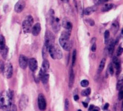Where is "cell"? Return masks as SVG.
Returning <instances> with one entry per match:
<instances>
[{"instance_id": "836d02e7", "label": "cell", "mask_w": 123, "mask_h": 111, "mask_svg": "<svg viewBox=\"0 0 123 111\" xmlns=\"http://www.w3.org/2000/svg\"><path fill=\"white\" fill-rule=\"evenodd\" d=\"M104 36H105V40H106V43H107V41L109 40V36H110V32H109V30H106V31L105 32Z\"/></svg>"}, {"instance_id": "f6af8a7d", "label": "cell", "mask_w": 123, "mask_h": 111, "mask_svg": "<svg viewBox=\"0 0 123 111\" xmlns=\"http://www.w3.org/2000/svg\"><path fill=\"white\" fill-rule=\"evenodd\" d=\"M94 108V106L93 105H90V108H89V111H91Z\"/></svg>"}, {"instance_id": "cb8c5ba5", "label": "cell", "mask_w": 123, "mask_h": 111, "mask_svg": "<svg viewBox=\"0 0 123 111\" xmlns=\"http://www.w3.org/2000/svg\"><path fill=\"white\" fill-rule=\"evenodd\" d=\"M105 64H106V58H103L101 61L100 63L99 67H98V73H100L101 72L103 71V68H104L105 66Z\"/></svg>"}, {"instance_id": "8fae6325", "label": "cell", "mask_w": 123, "mask_h": 111, "mask_svg": "<svg viewBox=\"0 0 123 111\" xmlns=\"http://www.w3.org/2000/svg\"><path fill=\"white\" fill-rule=\"evenodd\" d=\"M52 29L55 32H58L60 30L61 25L60 23V19L58 18H55L52 22Z\"/></svg>"}, {"instance_id": "b9f144b4", "label": "cell", "mask_w": 123, "mask_h": 111, "mask_svg": "<svg viewBox=\"0 0 123 111\" xmlns=\"http://www.w3.org/2000/svg\"><path fill=\"white\" fill-rule=\"evenodd\" d=\"M86 21L88 22L89 24H90V25H91V26H93L95 24L94 21L93 20H92V19H88V20H86Z\"/></svg>"}, {"instance_id": "f546056e", "label": "cell", "mask_w": 123, "mask_h": 111, "mask_svg": "<svg viewBox=\"0 0 123 111\" xmlns=\"http://www.w3.org/2000/svg\"><path fill=\"white\" fill-rule=\"evenodd\" d=\"M91 94V88H87L85 90H83L81 92L82 96H88Z\"/></svg>"}, {"instance_id": "9c48e42d", "label": "cell", "mask_w": 123, "mask_h": 111, "mask_svg": "<svg viewBox=\"0 0 123 111\" xmlns=\"http://www.w3.org/2000/svg\"><path fill=\"white\" fill-rule=\"evenodd\" d=\"M25 0H19L14 6V10L16 13H20L25 8Z\"/></svg>"}, {"instance_id": "277c9868", "label": "cell", "mask_w": 123, "mask_h": 111, "mask_svg": "<svg viewBox=\"0 0 123 111\" xmlns=\"http://www.w3.org/2000/svg\"><path fill=\"white\" fill-rule=\"evenodd\" d=\"M59 42H60V44L61 46L65 50H66V51L70 50L71 48L72 47V43L71 42V41H70L69 39H65V38H62L60 37Z\"/></svg>"}, {"instance_id": "e575fe53", "label": "cell", "mask_w": 123, "mask_h": 111, "mask_svg": "<svg viewBox=\"0 0 123 111\" xmlns=\"http://www.w3.org/2000/svg\"><path fill=\"white\" fill-rule=\"evenodd\" d=\"M94 3L95 4V5L96 6H99V5L102 4L104 3L105 1L104 0H93Z\"/></svg>"}, {"instance_id": "30bf717a", "label": "cell", "mask_w": 123, "mask_h": 111, "mask_svg": "<svg viewBox=\"0 0 123 111\" xmlns=\"http://www.w3.org/2000/svg\"><path fill=\"white\" fill-rule=\"evenodd\" d=\"M28 60L25 55H20L19 59V63L20 68L22 69H25L28 66Z\"/></svg>"}, {"instance_id": "d4e9b609", "label": "cell", "mask_w": 123, "mask_h": 111, "mask_svg": "<svg viewBox=\"0 0 123 111\" xmlns=\"http://www.w3.org/2000/svg\"><path fill=\"white\" fill-rule=\"evenodd\" d=\"M5 47H6V40L3 36L0 35V49L2 50Z\"/></svg>"}, {"instance_id": "1f68e13d", "label": "cell", "mask_w": 123, "mask_h": 111, "mask_svg": "<svg viewBox=\"0 0 123 111\" xmlns=\"http://www.w3.org/2000/svg\"><path fill=\"white\" fill-rule=\"evenodd\" d=\"M123 81L122 79H119V80L118 81L117 85V89L118 90H120L121 89H123Z\"/></svg>"}, {"instance_id": "bcb514c9", "label": "cell", "mask_w": 123, "mask_h": 111, "mask_svg": "<svg viewBox=\"0 0 123 111\" xmlns=\"http://www.w3.org/2000/svg\"><path fill=\"white\" fill-rule=\"evenodd\" d=\"M82 104H83V105H84V106L85 107V108H87V107H88V104L86 103H85V102H82Z\"/></svg>"}, {"instance_id": "603a6c76", "label": "cell", "mask_w": 123, "mask_h": 111, "mask_svg": "<svg viewBox=\"0 0 123 111\" xmlns=\"http://www.w3.org/2000/svg\"><path fill=\"white\" fill-rule=\"evenodd\" d=\"M70 36H71L70 31H68V30H67V31H63V32L61 33V37H60L62 38H65V39H69Z\"/></svg>"}, {"instance_id": "7402d4cb", "label": "cell", "mask_w": 123, "mask_h": 111, "mask_svg": "<svg viewBox=\"0 0 123 111\" xmlns=\"http://www.w3.org/2000/svg\"><path fill=\"white\" fill-rule=\"evenodd\" d=\"M113 7H114V4H106L102 7V11L103 12H108L110 10H111Z\"/></svg>"}, {"instance_id": "60d3db41", "label": "cell", "mask_w": 123, "mask_h": 111, "mask_svg": "<svg viewBox=\"0 0 123 111\" xmlns=\"http://www.w3.org/2000/svg\"><path fill=\"white\" fill-rule=\"evenodd\" d=\"M11 111H17V107L15 105H12L11 106Z\"/></svg>"}, {"instance_id": "ffe728a7", "label": "cell", "mask_w": 123, "mask_h": 111, "mask_svg": "<svg viewBox=\"0 0 123 111\" xmlns=\"http://www.w3.org/2000/svg\"><path fill=\"white\" fill-rule=\"evenodd\" d=\"M119 30V24L117 22H114L111 25V31L114 34H116Z\"/></svg>"}, {"instance_id": "2e32d148", "label": "cell", "mask_w": 123, "mask_h": 111, "mask_svg": "<svg viewBox=\"0 0 123 111\" xmlns=\"http://www.w3.org/2000/svg\"><path fill=\"white\" fill-rule=\"evenodd\" d=\"M115 41L113 39H111L109 41V46H108V54H109V56H111L112 55L113 52H114V47H115Z\"/></svg>"}, {"instance_id": "d6986e66", "label": "cell", "mask_w": 123, "mask_h": 111, "mask_svg": "<svg viewBox=\"0 0 123 111\" xmlns=\"http://www.w3.org/2000/svg\"><path fill=\"white\" fill-rule=\"evenodd\" d=\"M48 53H49V46L44 44L43 46V50H42V55H43V58L46 59L48 57Z\"/></svg>"}, {"instance_id": "d6a6232c", "label": "cell", "mask_w": 123, "mask_h": 111, "mask_svg": "<svg viewBox=\"0 0 123 111\" xmlns=\"http://www.w3.org/2000/svg\"><path fill=\"white\" fill-rule=\"evenodd\" d=\"M80 85H81V86H82V87H87L89 85L88 80H86V79H85V80H82L81 82H80Z\"/></svg>"}, {"instance_id": "4fadbf2b", "label": "cell", "mask_w": 123, "mask_h": 111, "mask_svg": "<svg viewBox=\"0 0 123 111\" xmlns=\"http://www.w3.org/2000/svg\"><path fill=\"white\" fill-rule=\"evenodd\" d=\"M29 67L31 71L34 72L37 68V61L35 58H31L28 60V62Z\"/></svg>"}, {"instance_id": "74e56055", "label": "cell", "mask_w": 123, "mask_h": 111, "mask_svg": "<svg viewBox=\"0 0 123 111\" xmlns=\"http://www.w3.org/2000/svg\"><path fill=\"white\" fill-rule=\"evenodd\" d=\"M123 49L122 48V47L120 46L117 50V56H120V55L123 54Z\"/></svg>"}, {"instance_id": "5b68a950", "label": "cell", "mask_w": 123, "mask_h": 111, "mask_svg": "<svg viewBox=\"0 0 123 111\" xmlns=\"http://www.w3.org/2000/svg\"><path fill=\"white\" fill-rule=\"evenodd\" d=\"M38 106L40 111H44L46 109V102L43 94H39L38 96Z\"/></svg>"}, {"instance_id": "7bdbcfd3", "label": "cell", "mask_w": 123, "mask_h": 111, "mask_svg": "<svg viewBox=\"0 0 123 111\" xmlns=\"http://www.w3.org/2000/svg\"><path fill=\"white\" fill-rule=\"evenodd\" d=\"M109 103H106L105 105L104 106V108H103V109H105V110H106V109H108V108H109Z\"/></svg>"}, {"instance_id": "44dd1931", "label": "cell", "mask_w": 123, "mask_h": 111, "mask_svg": "<svg viewBox=\"0 0 123 111\" xmlns=\"http://www.w3.org/2000/svg\"><path fill=\"white\" fill-rule=\"evenodd\" d=\"M49 66H50V64H49V62L48 61V60L44 59L43 62V64H42V69L45 72H47V71L48 70L49 68Z\"/></svg>"}, {"instance_id": "8d00e7d4", "label": "cell", "mask_w": 123, "mask_h": 111, "mask_svg": "<svg viewBox=\"0 0 123 111\" xmlns=\"http://www.w3.org/2000/svg\"><path fill=\"white\" fill-rule=\"evenodd\" d=\"M4 63L2 61H1L0 60V73H2L3 72L4 68Z\"/></svg>"}, {"instance_id": "5bb4252c", "label": "cell", "mask_w": 123, "mask_h": 111, "mask_svg": "<svg viewBox=\"0 0 123 111\" xmlns=\"http://www.w3.org/2000/svg\"><path fill=\"white\" fill-rule=\"evenodd\" d=\"M41 31V25L40 23H37L31 28V32L34 36H38Z\"/></svg>"}, {"instance_id": "52a82bcc", "label": "cell", "mask_w": 123, "mask_h": 111, "mask_svg": "<svg viewBox=\"0 0 123 111\" xmlns=\"http://www.w3.org/2000/svg\"><path fill=\"white\" fill-rule=\"evenodd\" d=\"M13 66L10 63H7L6 66H4V68L3 70L4 75L7 78L9 79L13 75Z\"/></svg>"}, {"instance_id": "f1b7e54d", "label": "cell", "mask_w": 123, "mask_h": 111, "mask_svg": "<svg viewBox=\"0 0 123 111\" xmlns=\"http://www.w3.org/2000/svg\"><path fill=\"white\" fill-rule=\"evenodd\" d=\"M76 55H77V52L76 49H74L73 52V56H72V66H74L76 63Z\"/></svg>"}, {"instance_id": "8992f818", "label": "cell", "mask_w": 123, "mask_h": 111, "mask_svg": "<svg viewBox=\"0 0 123 111\" xmlns=\"http://www.w3.org/2000/svg\"><path fill=\"white\" fill-rule=\"evenodd\" d=\"M54 41H55V37L52 32H50V31H47L45 34V43L44 44L49 47V46L54 44Z\"/></svg>"}, {"instance_id": "f907efd6", "label": "cell", "mask_w": 123, "mask_h": 111, "mask_svg": "<svg viewBox=\"0 0 123 111\" xmlns=\"http://www.w3.org/2000/svg\"><path fill=\"white\" fill-rule=\"evenodd\" d=\"M104 1H105H105H108L109 0H104Z\"/></svg>"}, {"instance_id": "3957f363", "label": "cell", "mask_w": 123, "mask_h": 111, "mask_svg": "<svg viewBox=\"0 0 123 111\" xmlns=\"http://www.w3.org/2000/svg\"><path fill=\"white\" fill-rule=\"evenodd\" d=\"M34 23V19L31 16L29 15L26 17L22 22V30L25 33H29L31 32L32 25Z\"/></svg>"}, {"instance_id": "9a60e30c", "label": "cell", "mask_w": 123, "mask_h": 111, "mask_svg": "<svg viewBox=\"0 0 123 111\" xmlns=\"http://www.w3.org/2000/svg\"><path fill=\"white\" fill-rule=\"evenodd\" d=\"M96 10H97L96 6H91V7H86V8H85L84 10V13L85 15H90Z\"/></svg>"}, {"instance_id": "4316f807", "label": "cell", "mask_w": 123, "mask_h": 111, "mask_svg": "<svg viewBox=\"0 0 123 111\" xmlns=\"http://www.w3.org/2000/svg\"><path fill=\"white\" fill-rule=\"evenodd\" d=\"M49 74H48V73H45V74L43 76V77L41 78L40 80H42L43 84H46L47 83H48V80H49Z\"/></svg>"}, {"instance_id": "7c38bea8", "label": "cell", "mask_w": 123, "mask_h": 111, "mask_svg": "<svg viewBox=\"0 0 123 111\" xmlns=\"http://www.w3.org/2000/svg\"><path fill=\"white\" fill-rule=\"evenodd\" d=\"M62 25L66 30H68V31H71L73 27V25L72 23L71 22L70 20L68 19V18H64L62 19Z\"/></svg>"}, {"instance_id": "ac0fdd59", "label": "cell", "mask_w": 123, "mask_h": 111, "mask_svg": "<svg viewBox=\"0 0 123 111\" xmlns=\"http://www.w3.org/2000/svg\"><path fill=\"white\" fill-rule=\"evenodd\" d=\"M113 63L115 65V67L117 69V70H120V67H121V63L120 61L117 56H114L113 58Z\"/></svg>"}, {"instance_id": "7dc6e473", "label": "cell", "mask_w": 123, "mask_h": 111, "mask_svg": "<svg viewBox=\"0 0 123 111\" xmlns=\"http://www.w3.org/2000/svg\"><path fill=\"white\" fill-rule=\"evenodd\" d=\"M62 2H65V3H67V2H68V1H69V0H61Z\"/></svg>"}, {"instance_id": "ab89813d", "label": "cell", "mask_w": 123, "mask_h": 111, "mask_svg": "<svg viewBox=\"0 0 123 111\" xmlns=\"http://www.w3.org/2000/svg\"><path fill=\"white\" fill-rule=\"evenodd\" d=\"M96 49H97V45H96V43H93L92 46V48H91V50H92V52H95L96 50Z\"/></svg>"}, {"instance_id": "681fc988", "label": "cell", "mask_w": 123, "mask_h": 111, "mask_svg": "<svg viewBox=\"0 0 123 111\" xmlns=\"http://www.w3.org/2000/svg\"><path fill=\"white\" fill-rule=\"evenodd\" d=\"M91 111H98V109H93Z\"/></svg>"}, {"instance_id": "ee69618b", "label": "cell", "mask_w": 123, "mask_h": 111, "mask_svg": "<svg viewBox=\"0 0 123 111\" xmlns=\"http://www.w3.org/2000/svg\"><path fill=\"white\" fill-rule=\"evenodd\" d=\"M74 100L75 101H78V100H79V96H78V95H75V96H74Z\"/></svg>"}, {"instance_id": "f35d334b", "label": "cell", "mask_w": 123, "mask_h": 111, "mask_svg": "<svg viewBox=\"0 0 123 111\" xmlns=\"http://www.w3.org/2000/svg\"><path fill=\"white\" fill-rule=\"evenodd\" d=\"M123 99V89L120 90V92L118 94V99L119 100H121Z\"/></svg>"}, {"instance_id": "4dcf8cb0", "label": "cell", "mask_w": 123, "mask_h": 111, "mask_svg": "<svg viewBox=\"0 0 123 111\" xmlns=\"http://www.w3.org/2000/svg\"><path fill=\"white\" fill-rule=\"evenodd\" d=\"M108 71H109V73L111 75V76L114 75V66H113L112 64V63L109 64V66H108Z\"/></svg>"}, {"instance_id": "7a4b0ae2", "label": "cell", "mask_w": 123, "mask_h": 111, "mask_svg": "<svg viewBox=\"0 0 123 111\" xmlns=\"http://www.w3.org/2000/svg\"><path fill=\"white\" fill-rule=\"evenodd\" d=\"M49 53L54 60L61 59L62 57V52L60 47L56 44H52L49 47Z\"/></svg>"}, {"instance_id": "ba28073f", "label": "cell", "mask_w": 123, "mask_h": 111, "mask_svg": "<svg viewBox=\"0 0 123 111\" xmlns=\"http://www.w3.org/2000/svg\"><path fill=\"white\" fill-rule=\"evenodd\" d=\"M28 104V97L26 95L23 94L19 100V106L20 110H24Z\"/></svg>"}, {"instance_id": "816d5d0a", "label": "cell", "mask_w": 123, "mask_h": 111, "mask_svg": "<svg viewBox=\"0 0 123 111\" xmlns=\"http://www.w3.org/2000/svg\"><path fill=\"white\" fill-rule=\"evenodd\" d=\"M78 111H82L81 110H78Z\"/></svg>"}, {"instance_id": "6da1fadb", "label": "cell", "mask_w": 123, "mask_h": 111, "mask_svg": "<svg viewBox=\"0 0 123 111\" xmlns=\"http://www.w3.org/2000/svg\"><path fill=\"white\" fill-rule=\"evenodd\" d=\"M12 92L4 91L0 93V109L6 110L11 108L12 105Z\"/></svg>"}, {"instance_id": "484cf974", "label": "cell", "mask_w": 123, "mask_h": 111, "mask_svg": "<svg viewBox=\"0 0 123 111\" xmlns=\"http://www.w3.org/2000/svg\"><path fill=\"white\" fill-rule=\"evenodd\" d=\"M54 12L53 10H50L49 12V14H48V20L49 21V22H50V24H52L53 20L54 19Z\"/></svg>"}, {"instance_id": "d590c367", "label": "cell", "mask_w": 123, "mask_h": 111, "mask_svg": "<svg viewBox=\"0 0 123 111\" xmlns=\"http://www.w3.org/2000/svg\"><path fill=\"white\" fill-rule=\"evenodd\" d=\"M68 109H69V101L68 99H66L65 100V109L66 111H68Z\"/></svg>"}, {"instance_id": "e0dca14e", "label": "cell", "mask_w": 123, "mask_h": 111, "mask_svg": "<svg viewBox=\"0 0 123 111\" xmlns=\"http://www.w3.org/2000/svg\"><path fill=\"white\" fill-rule=\"evenodd\" d=\"M74 72H73V68H71L70 72V76H69V83H68V85H69L70 88H72L73 84H74Z\"/></svg>"}, {"instance_id": "c3c4849f", "label": "cell", "mask_w": 123, "mask_h": 111, "mask_svg": "<svg viewBox=\"0 0 123 111\" xmlns=\"http://www.w3.org/2000/svg\"><path fill=\"white\" fill-rule=\"evenodd\" d=\"M4 111H10V108H9V109H6V110H4Z\"/></svg>"}, {"instance_id": "83f0119b", "label": "cell", "mask_w": 123, "mask_h": 111, "mask_svg": "<svg viewBox=\"0 0 123 111\" xmlns=\"http://www.w3.org/2000/svg\"><path fill=\"white\" fill-rule=\"evenodd\" d=\"M8 48L7 47H5L3 49L1 50V55H2V58L4 59H6V57L7 56V54H8Z\"/></svg>"}]
</instances>
